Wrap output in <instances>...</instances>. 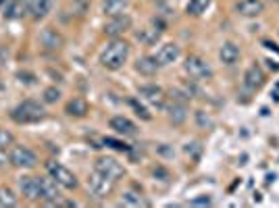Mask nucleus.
I'll list each match as a JSON object with an SVG mask.
<instances>
[{
    "label": "nucleus",
    "mask_w": 279,
    "mask_h": 208,
    "mask_svg": "<svg viewBox=\"0 0 279 208\" xmlns=\"http://www.w3.org/2000/svg\"><path fill=\"white\" fill-rule=\"evenodd\" d=\"M127 57H129V44L125 40H113L102 50L100 65L104 69H109V71H117V69H121L125 65Z\"/></svg>",
    "instance_id": "1"
},
{
    "label": "nucleus",
    "mask_w": 279,
    "mask_h": 208,
    "mask_svg": "<svg viewBox=\"0 0 279 208\" xmlns=\"http://www.w3.org/2000/svg\"><path fill=\"white\" fill-rule=\"evenodd\" d=\"M44 117H46V111L36 100H23L21 104H17V107L13 109V113H11V119L19 125L38 123V121H42Z\"/></svg>",
    "instance_id": "2"
},
{
    "label": "nucleus",
    "mask_w": 279,
    "mask_h": 208,
    "mask_svg": "<svg viewBox=\"0 0 279 208\" xmlns=\"http://www.w3.org/2000/svg\"><path fill=\"white\" fill-rule=\"evenodd\" d=\"M46 171H48V175L65 189H75L79 185V181H77V177L73 175V173L69 171L67 167H63L61 163H57V161H48L46 163Z\"/></svg>",
    "instance_id": "3"
},
{
    "label": "nucleus",
    "mask_w": 279,
    "mask_h": 208,
    "mask_svg": "<svg viewBox=\"0 0 279 208\" xmlns=\"http://www.w3.org/2000/svg\"><path fill=\"white\" fill-rule=\"evenodd\" d=\"M183 69H185V73L192 79H198V81L213 77V67L208 65L202 57H198V55H190L185 59V63H183Z\"/></svg>",
    "instance_id": "4"
},
{
    "label": "nucleus",
    "mask_w": 279,
    "mask_h": 208,
    "mask_svg": "<svg viewBox=\"0 0 279 208\" xmlns=\"http://www.w3.org/2000/svg\"><path fill=\"white\" fill-rule=\"evenodd\" d=\"M113 183L115 181L104 175V173H100V171H94L88 177V189H90V194L94 198H107L113 192Z\"/></svg>",
    "instance_id": "5"
},
{
    "label": "nucleus",
    "mask_w": 279,
    "mask_h": 208,
    "mask_svg": "<svg viewBox=\"0 0 279 208\" xmlns=\"http://www.w3.org/2000/svg\"><path fill=\"white\" fill-rule=\"evenodd\" d=\"M9 161L17 169H33L36 163H38V156L33 154L29 148H25V146H15L11 150V154H9Z\"/></svg>",
    "instance_id": "6"
},
{
    "label": "nucleus",
    "mask_w": 279,
    "mask_h": 208,
    "mask_svg": "<svg viewBox=\"0 0 279 208\" xmlns=\"http://www.w3.org/2000/svg\"><path fill=\"white\" fill-rule=\"evenodd\" d=\"M94 167H96V171L104 173V175L111 177L113 181H117V179H121V177L125 175V169H123V165L117 163L115 159H111V156H100V159H96Z\"/></svg>",
    "instance_id": "7"
},
{
    "label": "nucleus",
    "mask_w": 279,
    "mask_h": 208,
    "mask_svg": "<svg viewBox=\"0 0 279 208\" xmlns=\"http://www.w3.org/2000/svg\"><path fill=\"white\" fill-rule=\"evenodd\" d=\"M40 183V200H44L46 204H57L61 200V185L52 179V177H38Z\"/></svg>",
    "instance_id": "8"
},
{
    "label": "nucleus",
    "mask_w": 279,
    "mask_h": 208,
    "mask_svg": "<svg viewBox=\"0 0 279 208\" xmlns=\"http://www.w3.org/2000/svg\"><path fill=\"white\" fill-rule=\"evenodd\" d=\"M137 94L142 100H146L148 104H152L156 109L165 107V92H163V88H159V85H140Z\"/></svg>",
    "instance_id": "9"
},
{
    "label": "nucleus",
    "mask_w": 279,
    "mask_h": 208,
    "mask_svg": "<svg viewBox=\"0 0 279 208\" xmlns=\"http://www.w3.org/2000/svg\"><path fill=\"white\" fill-rule=\"evenodd\" d=\"M181 55V48L175 44V42H169V44H163L159 48V52L154 55V61L159 63V67H167V65H173Z\"/></svg>",
    "instance_id": "10"
},
{
    "label": "nucleus",
    "mask_w": 279,
    "mask_h": 208,
    "mask_svg": "<svg viewBox=\"0 0 279 208\" xmlns=\"http://www.w3.org/2000/svg\"><path fill=\"white\" fill-rule=\"evenodd\" d=\"M129 27H131V19L123 13V15L111 17V21L104 25V33H107V36H111V38H117V36H121L123 31H127Z\"/></svg>",
    "instance_id": "11"
},
{
    "label": "nucleus",
    "mask_w": 279,
    "mask_h": 208,
    "mask_svg": "<svg viewBox=\"0 0 279 208\" xmlns=\"http://www.w3.org/2000/svg\"><path fill=\"white\" fill-rule=\"evenodd\" d=\"M236 11H238V15L246 17V19H252V17L263 15L265 3L263 0H240V3L236 5Z\"/></svg>",
    "instance_id": "12"
},
{
    "label": "nucleus",
    "mask_w": 279,
    "mask_h": 208,
    "mask_svg": "<svg viewBox=\"0 0 279 208\" xmlns=\"http://www.w3.org/2000/svg\"><path fill=\"white\" fill-rule=\"evenodd\" d=\"M263 83H265L263 69L258 65H250L246 69V73H244V85H246L248 90H258V88H263Z\"/></svg>",
    "instance_id": "13"
},
{
    "label": "nucleus",
    "mask_w": 279,
    "mask_h": 208,
    "mask_svg": "<svg viewBox=\"0 0 279 208\" xmlns=\"http://www.w3.org/2000/svg\"><path fill=\"white\" fill-rule=\"evenodd\" d=\"M109 125H111V129H113L115 133H119V135H135V133H137L135 123H133V121H129L127 117H123V115L113 117V119L109 121Z\"/></svg>",
    "instance_id": "14"
},
{
    "label": "nucleus",
    "mask_w": 279,
    "mask_h": 208,
    "mask_svg": "<svg viewBox=\"0 0 279 208\" xmlns=\"http://www.w3.org/2000/svg\"><path fill=\"white\" fill-rule=\"evenodd\" d=\"M40 44H42L46 50H59V48H63L65 38L61 36L57 29L46 27V29H42V33H40Z\"/></svg>",
    "instance_id": "15"
},
{
    "label": "nucleus",
    "mask_w": 279,
    "mask_h": 208,
    "mask_svg": "<svg viewBox=\"0 0 279 208\" xmlns=\"http://www.w3.org/2000/svg\"><path fill=\"white\" fill-rule=\"evenodd\" d=\"M19 189H21V194L29 202L40 200V183H38V177H19Z\"/></svg>",
    "instance_id": "16"
},
{
    "label": "nucleus",
    "mask_w": 279,
    "mask_h": 208,
    "mask_svg": "<svg viewBox=\"0 0 279 208\" xmlns=\"http://www.w3.org/2000/svg\"><path fill=\"white\" fill-rule=\"evenodd\" d=\"M52 5H55V0H29V3H27V13L31 15V19L40 21L50 13Z\"/></svg>",
    "instance_id": "17"
},
{
    "label": "nucleus",
    "mask_w": 279,
    "mask_h": 208,
    "mask_svg": "<svg viewBox=\"0 0 279 208\" xmlns=\"http://www.w3.org/2000/svg\"><path fill=\"white\" fill-rule=\"evenodd\" d=\"M240 46L238 44H234V42H225L221 48H219V59H221V63L223 65H227V67H231V65H236L238 61H240Z\"/></svg>",
    "instance_id": "18"
},
{
    "label": "nucleus",
    "mask_w": 279,
    "mask_h": 208,
    "mask_svg": "<svg viewBox=\"0 0 279 208\" xmlns=\"http://www.w3.org/2000/svg\"><path fill=\"white\" fill-rule=\"evenodd\" d=\"M167 115H169V119H171V123L181 125L183 121L188 119V107H185V102L173 100L171 107H167Z\"/></svg>",
    "instance_id": "19"
},
{
    "label": "nucleus",
    "mask_w": 279,
    "mask_h": 208,
    "mask_svg": "<svg viewBox=\"0 0 279 208\" xmlns=\"http://www.w3.org/2000/svg\"><path fill=\"white\" fill-rule=\"evenodd\" d=\"M127 9H129V0H104L102 3V13L107 17L123 15Z\"/></svg>",
    "instance_id": "20"
},
{
    "label": "nucleus",
    "mask_w": 279,
    "mask_h": 208,
    "mask_svg": "<svg viewBox=\"0 0 279 208\" xmlns=\"http://www.w3.org/2000/svg\"><path fill=\"white\" fill-rule=\"evenodd\" d=\"M159 63L154 61V57H142V59H137L135 61V71L140 73V75H146V77H150V75H154L156 71H159Z\"/></svg>",
    "instance_id": "21"
},
{
    "label": "nucleus",
    "mask_w": 279,
    "mask_h": 208,
    "mask_svg": "<svg viewBox=\"0 0 279 208\" xmlns=\"http://www.w3.org/2000/svg\"><path fill=\"white\" fill-rule=\"evenodd\" d=\"M65 113H67L69 117L81 119V117L88 115V102H85L83 98H73V100H69L67 107H65Z\"/></svg>",
    "instance_id": "22"
},
{
    "label": "nucleus",
    "mask_w": 279,
    "mask_h": 208,
    "mask_svg": "<svg viewBox=\"0 0 279 208\" xmlns=\"http://www.w3.org/2000/svg\"><path fill=\"white\" fill-rule=\"evenodd\" d=\"M25 11H27V5L23 0H11L5 9V17L7 19H19V17L25 15Z\"/></svg>",
    "instance_id": "23"
},
{
    "label": "nucleus",
    "mask_w": 279,
    "mask_h": 208,
    "mask_svg": "<svg viewBox=\"0 0 279 208\" xmlns=\"http://www.w3.org/2000/svg\"><path fill=\"white\" fill-rule=\"evenodd\" d=\"M121 204L123 206H148V202L137 192H131V189H125V192L121 194Z\"/></svg>",
    "instance_id": "24"
},
{
    "label": "nucleus",
    "mask_w": 279,
    "mask_h": 208,
    "mask_svg": "<svg viewBox=\"0 0 279 208\" xmlns=\"http://www.w3.org/2000/svg\"><path fill=\"white\" fill-rule=\"evenodd\" d=\"M211 7V0H190V5H188V15L192 17H200L202 13H206V9Z\"/></svg>",
    "instance_id": "25"
},
{
    "label": "nucleus",
    "mask_w": 279,
    "mask_h": 208,
    "mask_svg": "<svg viewBox=\"0 0 279 208\" xmlns=\"http://www.w3.org/2000/svg\"><path fill=\"white\" fill-rule=\"evenodd\" d=\"M159 38H161L159 29H142V31H137V40L144 42V44H154Z\"/></svg>",
    "instance_id": "26"
},
{
    "label": "nucleus",
    "mask_w": 279,
    "mask_h": 208,
    "mask_svg": "<svg viewBox=\"0 0 279 208\" xmlns=\"http://www.w3.org/2000/svg\"><path fill=\"white\" fill-rule=\"evenodd\" d=\"M0 206H17V196L11 187H0Z\"/></svg>",
    "instance_id": "27"
},
{
    "label": "nucleus",
    "mask_w": 279,
    "mask_h": 208,
    "mask_svg": "<svg viewBox=\"0 0 279 208\" xmlns=\"http://www.w3.org/2000/svg\"><path fill=\"white\" fill-rule=\"evenodd\" d=\"M196 123H198V127L200 129H213V119L208 117L204 111H196Z\"/></svg>",
    "instance_id": "28"
},
{
    "label": "nucleus",
    "mask_w": 279,
    "mask_h": 208,
    "mask_svg": "<svg viewBox=\"0 0 279 208\" xmlns=\"http://www.w3.org/2000/svg\"><path fill=\"white\" fill-rule=\"evenodd\" d=\"M13 142H15L13 133L7 129H0V150H7L9 146H13Z\"/></svg>",
    "instance_id": "29"
},
{
    "label": "nucleus",
    "mask_w": 279,
    "mask_h": 208,
    "mask_svg": "<svg viewBox=\"0 0 279 208\" xmlns=\"http://www.w3.org/2000/svg\"><path fill=\"white\" fill-rule=\"evenodd\" d=\"M102 144H104V146H111V148H115V150H123V152H129V150H131L127 144L119 142V140H113V137H104Z\"/></svg>",
    "instance_id": "30"
},
{
    "label": "nucleus",
    "mask_w": 279,
    "mask_h": 208,
    "mask_svg": "<svg viewBox=\"0 0 279 208\" xmlns=\"http://www.w3.org/2000/svg\"><path fill=\"white\" fill-rule=\"evenodd\" d=\"M129 104H131V109L135 111V115H137V117H142L144 121H150V113H148V111H146V109H144V107H142V104H140L137 100H129Z\"/></svg>",
    "instance_id": "31"
},
{
    "label": "nucleus",
    "mask_w": 279,
    "mask_h": 208,
    "mask_svg": "<svg viewBox=\"0 0 279 208\" xmlns=\"http://www.w3.org/2000/svg\"><path fill=\"white\" fill-rule=\"evenodd\" d=\"M59 98H61V90H57V88H48V90H44V102L52 104V102H59Z\"/></svg>",
    "instance_id": "32"
},
{
    "label": "nucleus",
    "mask_w": 279,
    "mask_h": 208,
    "mask_svg": "<svg viewBox=\"0 0 279 208\" xmlns=\"http://www.w3.org/2000/svg\"><path fill=\"white\" fill-rule=\"evenodd\" d=\"M192 204H194V206H202V204H211V198H208V196H204V198H194V200H192Z\"/></svg>",
    "instance_id": "33"
},
{
    "label": "nucleus",
    "mask_w": 279,
    "mask_h": 208,
    "mask_svg": "<svg viewBox=\"0 0 279 208\" xmlns=\"http://www.w3.org/2000/svg\"><path fill=\"white\" fill-rule=\"evenodd\" d=\"M154 175H161V177H163V181H167V179H169V173H167L163 167H156V169H154Z\"/></svg>",
    "instance_id": "34"
},
{
    "label": "nucleus",
    "mask_w": 279,
    "mask_h": 208,
    "mask_svg": "<svg viewBox=\"0 0 279 208\" xmlns=\"http://www.w3.org/2000/svg\"><path fill=\"white\" fill-rule=\"evenodd\" d=\"M3 3H7V0H0V5H3Z\"/></svg>",
    "instance_id": "35"
}]
</instances>
